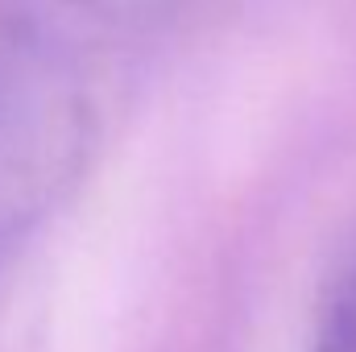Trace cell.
<instances>
[{
  "label": "cell",
  "mask_w": 356,
  "mask_h": 352,
  "mask_svg": "<svg viewBox=\"0 0 356 352\" xmlns=\"http://www.w3.org/2000/svg\"><path fill=\"white\" fill-rule=\"evenodd\" d=\"M311 352H356V262L340 273L319 307Z\"/></svg>",
  "instance_id": "obj_1"
}]
</instances>
